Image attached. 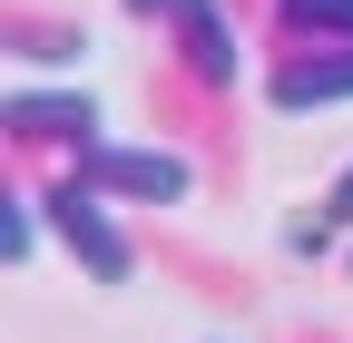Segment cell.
Returning a JSON list of instances; mask_svg holds the SVG:
<instances>
[{
	"label": "cell",
	"instance_id": "obj_9",
	"mask_svg": "<svg viewBox=\"0 0 353 343\" xmlns=\"http://www.w3.org/2000/svg\"><path fill=\"white\" fill-rule=\"evenodd\" d=\"M304 20H334V30H353V0H304Z\"/></svg>",
	"mask_w": 353,
	"mask_h": 343
},
{
	"label": "cell",
	"instance_id": "obj_2",
	"mask_svg": "<svg viewBox=\"0 0 353 343\" xmlns=\"http://www.w3.org/2000/svg\"><path fill=\"white\" fill-rule=\"evenodd\" d=\"M50 226H59V245L88 265V284H128V265H138V255H128V236L108 226V206L88 196V177H79L69 196H50Z\"/></svg>",
	"mask_w": 353,
	"mask_h": 343
},
{
	"label": "cell",
	"instance_id": "obj_7",
	"mask_svg": "<svg viewBox=\"0 0 353 343\" xmlns=\"http://www.w3.org/2000/svg\"><path fill=\"white\" fill-rule=\"evenodd\" d=\"M20 59H79V39H69V30H30V39H20Z\"/></svg>",
	"mask_w": 353,
	"mask_h": 343
},
{
	"label": "cell",
	"instance_id": "obj_5",
	"mask_svg": "<svg viewBox=\"0 0 353 343\" xmlns=\"http://www.w3.org/2000/svg\"><path fill=\"white\" fill-rule=\"evenodd\" d=\"M167 10H176V30H187V50H196L206 79H236V39H226V20H216V0H167Z\"/></svg>",
	"mask_w": 353,
	"mask_h": 343
},
{
	"label": "cell",
	"instance_id": "obj_4",
	"mask_svg": "<svg viewBox=\"0 0 353 343\" xmlns=\"http://www.w3.org/2000/svg\"><path fill=\"white\" fill-rule=\"evenodd\" d=\"M334 98H353V50L343 59H285L275 69V108H334Z\"/></svg>",
	"mask_w": 353,
	"mask_h": 343
},
{
	"label": "cell",
	"instance_id": "obj_10",
	"mask_svg": "<svg viewBox=\"0 0 353 343\" xmlns=\"http://www.w3.org/2000/svg\"><path fill=\"white\" fill-rule=\"evenodd\" d=\"M128 10H157V0H128Z\"/></svg>",
	"mask_w": 353,
	"mask_h": 343
},
{
	"label": "cell",
	"instance_id": "obj_3",
	"mask_svg": "<svg viewBox=\"0 0 353 343\" xmlns=\"http://www.w3.org/2000/svg\"><path fill=\"white\" fill-rule=\"evenodd\" d=\"M10 127L20 138H88L99 127V98L88 89H10Z\"/></svg>",
	"mask_w": 353,
	"mask_h": 343
},
{
	"label": "cell",
	"instance_id": "obj_8",
	"mask_svg": "<svg viewBox=\"0 0 353 343\" xmlns=\"http://www.w3.org/2000/svg\"><path fill=\"white\" fill-rule=\"evenodd\" d=\"M324 226H353V167L334 177V206H324Z\"/></svg>",
	"mask_w": 353,
	"mask_h": 343
},
{
	"label": "cell",
	"instance_id": "obj_6",
	"mask_svg": "<svg viewBox=\"0 0 353 343\" xmlns=\"http://www.w3.org/2000/svg\"><path fill=\"white\" fill-rule=\"evenodd\" d=\"M0 255H10V265L39 255V216H30V206H0Z\"/></svg>",
	"mask_w": 353,
	"mask_h": 343
},
{
	"label": "cell",
	"instance_id": "obj_1",
	"mask_svg": "<svg viewBox=\"0 0 353 343\" xmlns=\"http://www.w3.org/2000/svg\"><path fill=\"white\" fill-rule=\"evenodd\" d=\"M79 177L108 187V196H138V206H176V196L196 187V167L176 157V147H108V138H88L79 147Z\"/></svg>",
	"mask_w": 353,
	"mask_h": 343
}]
</instances>
